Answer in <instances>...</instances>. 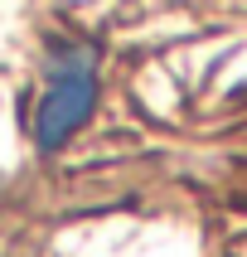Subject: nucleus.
<instances>
[{"label":"nucleus","instance_id":"1","mask_svg":"<svg viewBox=\"0 0 247 257\" xmlns=\"http://www.w3.org/2000/svg\"><path fill=\"white\" fill-rule=\"evenodd\" d=\"M92 107H97V54L83 44H68V49H58L49 83H44L39 112H34V146L44 156L63 151L73 131L92 116Z\"/></svg>","mask_w":247,"mask_h":257}]
</instances>
